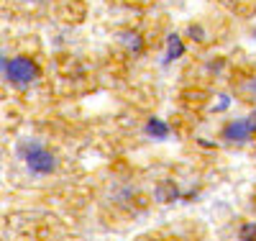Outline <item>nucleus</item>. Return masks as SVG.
I'll return each mask as SVG.
<instances>
[{
    "label": "nucleus",
    "mask_w": 256,
    "mask_h": 241,
    "mask_svg": "<svg viewBox=\"0 0 256 241\" xmlns=\"http://www.w3.org/2000/svg\"><path fill=\"white\" fill-rule=\"evenodd\" d=\"M20 159H24L26 169L34 172V174H52L59 167L56 154L41 141H26L20 146Z\"/></svg>",
    "instance_id": "1"
},
{
    "label": "nucleus",
    "mask_w": 256,
    "mask_h": 241,
    "mask_svg": "<svg viewBox=\"0 0 256 241\" xmlns=\"http://www.w3.org/2000/svg\"><path fill=\"white\" fill-rule=\"evenodd\" d=\"M3 75L16 87H28L38 80V64L31 57H10L3 64Z\"/></svg>",
    "instance_id": "2"
},
{
    "label": "nucleus",
    "mask_w": 256,
    "mask_h": 241,
    "mask_svg": "<svg viewBox=\"0 0 256 241\" xmlns=\"http://www.w3.org/2000/svg\"><path fill=\"white\" fill-rule=\"evenodd\" d=\"M251 139H254V131L246 118H236L223 126V141L230 146H246Z\"/></svg>",
    "instance_id": "3"
},
{
    "label": "nucleus",
    "mask_w": 256,
    "mask_h": 241,
    "mask_svg": "<svg viewBox=\"0 0 256 241\" xmlns=\"http://www.w3.org/2000/svg\"><path fill=\"white\" fill-rule=\"evenodd\" d=\"M120 44L131 52V54H141L144 52V47H146V41H144V36L141 34H136V31H126L123 36H120Z\"/></svg>",
    "instance_id": "4"
},
{
    "label": "nucleus",
    "mask_w": 256,
    "mask_h": 241,
    "mask_svg": "<svg viewBox=\"0 0 256 241\" xmlns=\"http://www.w3.org/2000/svg\"><path fill=\"white\" fill-rule=\"evenodd\" d=\"M180 198V187L174 182H164L156 187V200L159 203H174Z\"/></svg>",
    "instance_id": "5"
},
{
    "label": "nucleus",
    "mask_w": 256,
    "mask_h": 241,
    "mask_svg": "<svg viewBox=\"0 0 256 241\" xmlns=\"http://www.w3.org/2000/svg\"><path fill=\"white\" fill-rule=\"evenodd\" d=\"M166 62H174L177 57H182L184 54V41L177 36V34H172V36H169V41H166Z\"/></svg>",
    "instance_id": "6"
},
{
    "label": "nucleus",
    "mask_w": 256,
    "mask_h": 241,
    "mask_svg": "<svg viewBox=\"0 0 256 241\" xmlns=\"http://www.w3.org/2000/svg\"><path fill=\"white\" fill-rule=\"evenodd\" d=\"M146 134L154 136V139H166V136H169V126H166L164 121H159V118H148Z\"/></svg>",
    "instance_id": "7"
},
{
    "label": "nucleus",
    "mask_w": 256,
    "mask_h": 241,
    "mask_svg": "<svg viewBox=\"0 0 256 241\" xmlns=\"http://www.w3.org/2000/svg\"><path fill=\"white\" fill-rule=\"evenodd\" d=\"M238 238H251V241H256V223H241V228H238Z\"/></svg>",
    "instance_id": "8"
},
{
    "label": "nucleus",
    "mask_w": 256,
    "mask_h": 241,
    "mask_svg": "<svg viewBox=\"0 0 256 241\" xmlns=\"http://www.w3.org/2000/svg\"><path fill=\"white\" fill-rule=\"evenodd\" d=\"M187 36H190L192 41H202V39H205V34H202L200 26H190V29H187Z\"/></svg>",
    "instance_id": "9"
},
{
    "label": "nucleus",
    "mask_w": 256,
    "mask_h": 241,
    "mask_svg": "<svg viewBox=\"0 0 256 241\" xmlns=\"http://www.w3.org/2000/svg\"><path fill=\"white\" fill-rule=\"evenodd\" d=\"M244 90H246V93H248V95L256 100V77H251V80L246 82V87H244Z\"/></svg>",
    "instance_id": "10"
},
{
    "label": "nucleus",
    "mask_w": 256,
    "mask_h": 241,
    "mask_svg": "<svg viewBox=\"0 0 256 241\" xmlns=\"http://www.w3.org/2000/svg\"><path fill=\"white\" fill-rule=\"evenodd\" d=\"M246 121H248V126H251V131H254V136H256V108L251 111V116H248Z\"/></svg>",
    "instance_id": "11"
},
{
    "label": "nucleus",
    "mask_w": 256,
    "mask_h": 241,
    "mask_svg": "<svg viewBox=\"0 0 256 241\" xmlns=\"http://www.w3.org/2000/svg\"><path fill=\"white\" fill-rule=\"evenodd\" d=\"M0 67H3V52H0Z\"/></svg>",
    "instance_id": "12"
},
{
    "label": "nucleus",
    "mask_w": 256,
    "mask_h": 241,
    "mask_svg": "<svg viewBox=\"0 0 256 241\" xmlns=\"http://www.w3.org/2000/svg\"><path fill=\"white\" fill-rule=\"evenodd\" d=\"M254 36H256V31H254Z\"/></svg>",
    "instance_id": "13"
}]
</instances>
